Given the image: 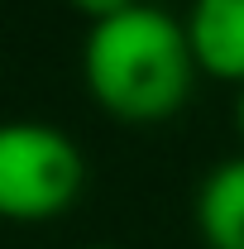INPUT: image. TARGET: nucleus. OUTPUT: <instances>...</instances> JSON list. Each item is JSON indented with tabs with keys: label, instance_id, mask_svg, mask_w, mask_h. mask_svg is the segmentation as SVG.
<instances>
[{
	"label": "nucleus",
	"instance_id": "nucleus-5",
	"mask_svg": "<svg viewBox=\"0 0 244 249\" xmlns=\"http://www.w3.org/2000/svg\"><path fill=\"white\" fill-rule=\"evenodd\" d=\"M72 5H77V10H82L91 24H101V19H115V15H124L134 0H72Z\"/></svg>",
	"mask_w": 244,
	"mask_h": 249
},
{
	"label": "nucleus",
	"instance_id": "nucleus-2",
	"mask_svg": "<svg viewBox=\"0 0 244 249\" xmlns=\"http://www.w3.org/2000/svg\"><path fill=\"white\" fill-rule=\"evenodd\" d=\"M82 192L77 144L38 120L0 124V216L5 220H48L62 216Z\"/></svg>",
	"mask_w": 244,
	"mask_h": 249
},
{
	"label": "nucleus",
	"instance_id": "nucleus-3",
	"mask_svg": "<svg viewBox=\"0 0 244 249\" xmlns=\"http://www.w3.org/2000/svg\"><path fill=\"white\" fill-rule=\"evenodd\" d=\"M187 43L196 67L220 82H244V0H196Z\"/></svg>",
	"mask_w": 244,
	"mask_h": 249
},
{
	"label": "nucleus",
	"instance_id": "nucleus-6",
	"mask_svg": "<svg viewBox=\"0 0 244 249\" xmlns=\"http://www.w3.org/2000/svg\"><path fill=\"white\" fill-rule=\"evenodd\" d=\"M235 120H240V134H244V91H240V106H235Z\"/></svg>",
	"mask_w": 244,
	"mask_h": 249
},
{
	"label": "nucleus",
	"instance_id": "nucleus-1",
	"mask_svg": "<svg viewBox=\"0 0 244 249\" xmlns=\"http://www.w3.org/2000/svg\"><path fill=\"white\" fill-rule=\"evenodd\" d=\"M192 67L187 29L153 5H129L115 19L91 24L82 48L87 91L129 124L168 120L192 91Z\"/></svg>",
	"mask_w": 244,
	"mask_h": 249
},
{
	"label": "nucleus",
	"instance_id": "nucleus-4",
	"mask_svg": "<svg viewBox=\"0 0 244 249\" xmlns=\"http://www.w3.org/2000/svg\"><path fill=\"white\" fill-rule=\"evenodd\" d=\"M196 230L206 249H244V158L220 163L196 192Z\"/></svg>",
	"mask_w": 244,
	"mask_h": 249
}]
</instances>
